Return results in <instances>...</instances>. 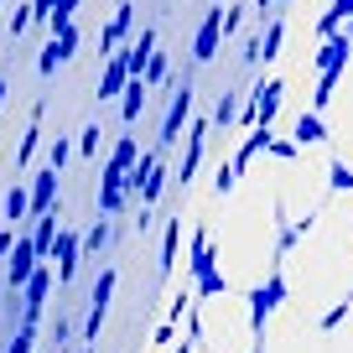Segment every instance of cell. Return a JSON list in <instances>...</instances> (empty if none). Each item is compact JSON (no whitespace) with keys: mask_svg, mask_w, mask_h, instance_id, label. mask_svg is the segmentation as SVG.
<instances>
[{"mask_svg":"<svg viewBox=\"0 0 353 353\" xmlns=\"http://www.w3.org/2000/svg\"><path fill=\"white\" fill-rule=\"evenodd\" d=\"M192 104H198V78L182 73L172 83V104H166V120H161V135H156V151H172L176 141H188V125H192Z\"/></svg>","mask_w":353,"mask_h":353,"instance_id":"6da1fadb","label":"cell"},{"mask_svg":"<svg viewBox=\"0 0 353 353\" xmlns=\"http://www.w3.org/2000/svg\"><path fill=\"white\" fill-rule=\"evenodd\" d=\"M286 296H291L286 270H281V265L270 260V276H265L260 286L250 291V338H265V322H270L281 307H286Z\"/></svg>","mask_w":353,"mask_h":353,"instance_id":"7a4b0ae2","label":"cell"},{"mask_svg":"<svg viewBox=\"0 0 353 353\" xmlns=\"http://www.w3.org/2000/svg\"><path fill=\"white\" fill-rule=\"evenodd\" d=\"M114 286H120V270H114V265H104V270H99V281H94V291H88V322H83V343H99V327H104V317H110Z\"/></svg>","mask_w":353,"mask_h":353,"instance_id":"3957f363","label":"cell"},{"mask_svg":"<svg viewBox=\"0 0 353 353\" xmlns=\"http://www.w3.org/2000/svg\"><path fill=\"white\" fill-rule=\"evenodd\" d=\"M125 176H130V172L104 156V166H99V213H104V219H120L125 203H130V182H125Z\"/></svg>","mask_w":353,"mask_h":353,"instance_id":"277c9868","label":"cell"},{"mask_svg":"<svg viewBox=\"0 0 353 353\" xmlns=\"http://www.w3.org/2000/svg\"><path fill=\"white\" fill-rule=\"evenodd\" d=\"M219 47H223V6H208L198 32H192V68H208L219 57Z\"/></svg>","mask_w":353,"mask_h":353,"instance_id":"5b68a950","label":"cell"},{"mask_svg":"<svg viewBox=\"0 0 353 353\" xmlns=\"http://www.w3.org/2000/svg\"><path fill=\"white\" fill-rule=\"evenodd\" d=\"M52 281H57V270L42 260V265H37V276L26 281V291H21V327H37V322H42L47 296H52Z\"/></svg>","mask_w":353,"mask_h":353,"instance_id":"8992f818","label":"cell"},{"mask_svg":"<svg viewBox=\"0 0 353 353\" xmlns=\"http://www.w3.org/2000/svg\"><path fill=\"white\" fill-rule=\"evenodd\" d=\"M348 57H353V37H348V32H332V37H322V42H317L312 68H317V78H322V73L343 78V73H348Z\"/></svg>","mask_w":353,"mask_h":353,"instance_id":"52a82bcc","label":"cell"},{"mask_svg":"<svg viewBox=\"0 0 353 353\" xmlns=\"http://www.w3.org/2000/svg\"><path fill=\"white\" fill-rule=\"evenodd\" d=\"M78 260H83V234L63 223V234H57V244H52V260H47V265L57 270V286H73Z\"/></svg>","mask_w":353,"mask_h":353,"instance_id":"ba28073f","label":"cell"},{"mask_svg":"<svg viewBox=\"0 0 353 353\" xmlns=\"http://www.w3.org/2000/svg\"><path fill=\"white\" fill-rule=\"evenodd\" d=\"M78 42H83V37H78V21H73V26H63V32H52V42H47V47H42V57H37V73L52 78L63 63H73V57H78Z\"/></svg>","mask_w":353,"mask_h":353,"instance_id":"9c48e42d","label":"cell"},{"mask_svg":"<svg viewBox=\"0 0 353 353\" xmlns=\"http://www.w3.org/2000/svg\"><path fill=\"white\" fill-rule=\"evenodd\" d=\"M208 135H213V120H192L188 125V151H182V161H176V182H182V188L198 176L203 151H208Z\"/></svg>","mask_w":353,"mask_h":353,"instance_id":"30bf717a","label":"cell"},{"mask_svg":"<svg viewBox=\"0 0 353 353\" xmlns=\"http://www.w3.org/2000/svg\"><path fill=\"white\" fill-rule=\"evenodd\" d=\"M130 32H135V6H130V0H114L110 21H104V32H99V52H104V57L120 52V47L130 42Z\"/></svg>","mask_w":353,"mask_h":353,"instance_id":"8fae6325","label":"cell"},{"mask_svg":"<svg viewBox=\"0 0 353 353\" xmlns=\"http://www.w3.org/2000/svg\"><path fill=\"white\" fill-rule=\"evenodd\" d=\"M219 270V250H213V234L208 229H192V244H188V281H203Z\"/></svg>","mask_w":353,"mask_h":353,"instance_id":"7c38bea8","label":"cell"},{"mask_svg":"<svg viewBox=\"0 0 353 353\" xmlns=\"http://www.w3.org/2000/svg\"><path fill=\"white\" fill-rule=\"evenodd\" d=\"M130 78H135V73H130V68H125V52H110V57H104V68H99V104L120 99Z\"/></svg>","mask_w":353,"mask_h":353,"instance_id":"4fadbf2b","label":"cell"},{"mask_svg":"<svg viewBox=\"0 0 353 353\" xmlns=\"http://www.w3.org/2000/svg\"><path fill=\"white\" fill-rule=\"evenodd\" d=\"M57 176H63V172H52V166H42V172L26 176V182H32V219L57 208Z\"/></svg>","mask_w":353,"mask_h":353,"instance_id":"5bb4252c","label":"cell"},{"mask_svg":"<svg viewBox=\"0 0 353 353\" xmlns=\"http://www.w3.org/2000/svg\"><path fill=\"white\" fill-rule=\"evenodd\" d=\"M145 104H151V88H145V78H130L120 94V125L125 130H135V120L145 114Z\"/></svg>","mask_w":353,"mask_h":353,"instance_id":"9a60e30c","label":"cell"},{"mask_svg":"<svg viewBox=\"0 0 353 353\" xmlns=\"http://www.w3.org/2000/svg\"><path fill=\"white\" fill-rule=\"evenodd\" d=\"M291 141H296L301 151L322 145V141H327V120H322L317 110H301V114H296V125H291Z\"/></svg>","mask_w":353,"mask_h":353,"instance_id":"2e32d148","label":"cell"},{"mask_svg":"<svg viewBox=\"0 0 353 353\" xmlns=\"http://www.w3.org/2000/svg\"><path fill=\"white\" fill-rule=\"evenodd\" d=\"M42 110H47V104H37V110H32V125H26L21 145H16V172H32L37 151H42Z\"/></svg>","mask_w":353,"mask_h":353,"instance_id":"e0dca14e","label":"cell"},{"mask_svg":"<svg viewBox=\"0 0 353 353\" xmlns=\"http://www.w3.org/2000/svg\"><path fill=\"white\" fill-rule=\"evenodd\" d=\"M57 234H63V213H37L32 219V244L42 250V260H52V244H57Z\"/></svg>","mask_w":353,"mask_h":353,"instance_id":"ac0fdd59","label":"cell"},{"mask_svg":"<svg viewBox=\"0 0 353 353\" xmlns=\"http://www.w3.org/2000/svg\"><path fill=\"white\" fill-rule=\"evenodd\" d=\"M270 141H276V130H270V125H254V130L239 141V151H234V166H239V172H250V161H254L260 151H270Z\"/></svg>","mask_w":353,"mask_h":353,"instance_id":"d6986e66","label":"cell"},{"mask_svg":"<svg viewBox=\"0 0 353 353\" xmlns=\"http://www.w3.org/2000/svg\"><path fill=\"white\" fill-rule=\"evenodd\" d=\"M26 219H32V182L16 176L6 188V223H26Z\"/></svg>","mask_w":353,"mask_h":353,"instance_id":"ffe728a7","label":"cell"},{"mask_svg":"<svg viewBox=\"0 0 353 353\" xmlns=\"http://www.w3.org/2000/svg\"><path fill=\"white\" fill-rule=\"evenodd\" d=\"M239 114H244V94L239 88H223L208 120H213V130H229V125H239Z\"/></svg>","mask_w":353,"mask_h":353,"instance_id":"44dd1931","label":"cell"},{"mask_svg":"<svg viewBox=\"0 0 353 353\" xmlns=\"http://www.w3.org/2000/svg\"><path fill=\"white\" fill-rule=\"evenodd\" d=\"M281 47H286V16L276 11L270 21H265V37H260V63H276Z\"/></svg>","mask_w":353,"mask_h":353,"instance_id":"7402d4cb","label":"cell"},{"mask_svg":"<svg viewBox=\"0 0 353 353\" xmlns=\"http://www.w3.org/2000/svg\"><path fill=\"white\" fill-rule=\"evenodd\" d=\"M172 166H166V161H156L151 166V176H145V188H141V198H135V203H141V208H156V203H161V192H166V182H172Z\"/></svg>","mask_w":353,"mask_h":353,"instance_id":"603a6c76","label":"cell"},{"mask_svg":"<svg viewBox=\"0 0 353 353\" xmlns=\"http://www.w3.org/2000/svg\"><path fill=\"white\" fill-rule=\"evenodd\" d=\"M176 239H182V219H166V229H161V260H156L161 281L176 270Z\"/></svg>","mask_w":353,"mask_h":353,"instance_id":"cb8c5ba5","label":"cell"},{"mask_svg":"<svg viewBox=\"0 0 353 353\" xmlns=\"http://www.w3.org/2000/svg\"><path fill=\"white\" fill-rule=\"evenodd\" d=\"M327 192H353V161H343V156L327 161Z\"/></svg>","mask_w":353,"mask_h":353,"instance_id":"d4e9b609","label":"cell"},{"mask_svg":"<svg viewBox=\"0 0 353 353\" xmlns=\"http://www.w3.org/2000/svg\"><path fill=\"white\" fill-rule=\"evenodd\" d=\"M192 296H198V301H213V296H229V276H223V270H213V276L192 281Z\"/></svg>","mask_w":353,"mask_h":353,"instance_id":"484cf974","label":"cell"},{"mask_svg":"<svg viewBox=\"0 0 353 353\" xmlns=\"http://www.w3.org/2000/svg\"><path fill=\"white\" fill-rule=\"evenodd\" d=\"M110 234H114V219H99L94 229L83 234V254H94V260H99V254H104V244H110Z\"/></svg>","mask_w":353,"mask_h":353,"instance_id":"4316f807","label":"cell"},{"mask_svg":"<svg viewBox=\"0 0 353 353\" xmlns=\"http://www.w3.org/2000/svg\"><path fill=\"white\" fill-rule=\"evenodd\" d=\"M239 166H234V156H229V161H219V172H213V192H219V198H229V192L234 188H239Z\"/></svg>","mask_w":353,"mask_h":353,"instance_id":"83f0119b","label":"cell"},{"mask_svg":"<svg viewBox=\"0 0 353 353\" xmlns=\"http://www.w3.org/2000/svg\"><path fill=\"white\" fill-rule=\"evenodd\" d=\"M166 78H172V63H166V52L156 47V52H151V63H145V88L156 94V88H161Z\"/></svg>","mask_w":353,"mask_h":353,"instance_id":"f1b7e54d","label":"cell"},{"mask_svg":"<svg viewBox=\"0 0 353 353\" xmlns=\"http://www.w3.org/2000/svg\"><path fill=\"white\" fill-rule=\"evenodd\" d=\"M99 141H104L99 120H94V125H83V130H78V156H83V161H99Z\"/></svg>","mask_w":353,"mask_h":353,"instance_id":"f546056e","label":"cell"},{"mask_svg":"<svg viewBox=\"0 0 353 353\" xmlns=\"http://www.w3.org/2000/svg\"><path fill=\"white\" fill-rule=\"evenodd\" d=\"M73 151H78V141H68V135H57V141L47 145V166H52V172H63V166L73 161Z\"/></svg>","mask_w":353,"mask_h":353,"instance_id":"4dcf8cb0","label":"cell"},{"mask_svg":"<svg viewBox=\"0 0 353 353\" xmlns=\"http://www.w3.org/2000/svg\"><path fill=\"white\" fill-rule=\"evenodd\" d=\"M78 6H83V0H52V16H47V26H52V32H63V26H73Z\"/></svg>","mask_w":353,"mask_h":353,"instance_id":"1f68e13d","label":"cell"},{"mask_svg":"<svg viewBox=\"0 0 353 353\" xmlns=\"http://www.w3.org/2000/svg\"><path fill=\"white\" fill-rule=\"evenodd\" d=\"M32 21H37V11H32V6H16V11L6 16V37H11V42H16V37H21V32H26V26H32Z\"/></svg>","mask_w":353,"mask_h":353,"instance_id":"d6a6232c","label":"cell"},{"mask_svg":"<svg viewBox=\"0 0 353 353\" xmlns=\"http://www.w3.org/2000/svg\"><path fill=\"white\" fill-rule=\"evenodd\" d=\"M348 312H353V291H348V296H343V301H332L327 312H322V322H317V327H322V332H332V327H338L343 317H348Z\"/></svg>","mask_w":353,"mask_h":353,"instance_id":"836d02e7","label":"cell"},{"mask_svg":"<svg viewBox=\"0 0 353 353\" xmlns=\"http://www.w3.org/2000/svg\"><path fill=\"white\" fill-rule=\"evenodd\" d=\"M265 156H276V161H296V156H301V145L291 141V135H276V141H270V151H265Z\"/></svg>","mask_w":353,"mask_h":353,"instance_id":"e575fe53","label":"cell"},{"mask_svg":"<svg viewBox=\"0 0 353 353\" xmlns=\"http://www.w3.org/2000/svg\"><path fill=\"white\" fill-rule=\"evenodd\" d=\"M198 343H203V322H198V312H188V338L176 343V353H198Z\"/></svg>","mask_w":353,"mask_h":353,"instance_id":"d590c367","label":"cell"},{"mask_svg":"<svg viewBox=\"0 0 353 353\" xmlns=\"http://www.w3.org/2000/svg\"><path fill=\"white\" fill-rule=\"evenodd\" d=\"M68 343H73V322L57 312V327H52V353H68Z\"/></svg>","mask_w":353,"mask_h":353,"instance_id":"8d00e7d4","label":"cell"},{"mask_svg":"<svg viewBox=\"0 0 353 353\" xmlns=\"http://www.w3.org/2000/svg\"><path fill=\"white\" fill-rule=\"evenodd\" d=\"M244 11H250V6H223V37H239V26H244Z\"/></svg>","mask_w":353,"mask_h":353,"instance_id":"74e56055","label":"cell"},{"mask_svg":"<svg viewBox=\"0 0 353 353\" xmlns=\"http://www.w3.org/2000/svg\"><path fill=\"white\" fill-rule=\"evenodd\" d=\"M16 239H21V229H16V223H6V229H0V265L11 260V250H16Z\"/></svg>","mask_w":353,"mask_h":353,"instance_id":"f35d334b","label":"cell"},{"mask_svg":"<svg viewBox=\"0 0 353 353\" xmlns=\"http://www.w3.org/2000/svg\"><path fill=\"white\" fill-rule=\"evenodd\" d=\"M6 94H11V83H6V78H0V110H6Z\"/></svg>","mask_w":353,"mask_h":353,"instance_id":"ab89813d","label":"cell"},{"mask_svg":"<svg viewBox=\"0 0 353 353\" xmlns=\"http://www.w3.org/2000/svg\"><path fill=\"white\" fill-rule=\"evenodd\" d=\"M250 353H265V338H254V343H250Z\"/></svg>","mask_w":353,"mask_h":353,"instance_id":"60d3db41","label":"cell"},{"mask_svg":"<svg viewBox=\"0 0 353 353\" xmlns=\"http://www.w3.org/2000/svg\"><path fill=\"white\" fill-rule=\"evenodd\" d=\"M286 6H291V0H281V6H276V11H286Z\"/></svg>","mask_w":353,"mask_h":353,"instance_id":"b9f144b4","label":"cell"},{"mask_svg":"<svg viewBox=\"0 0 353 353\" xmlns=\"http://www.w3.org/2000/svg\"><path fill=\"white\" fill-rule=\"evenodd\" d=\"M83 353H94V348H83Z\"/></svg>","mask_w":353,"mask_h":353,"instance_id":"7bdbcfd3","label":"cell"}]
</instances>
